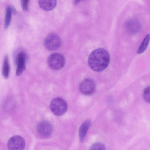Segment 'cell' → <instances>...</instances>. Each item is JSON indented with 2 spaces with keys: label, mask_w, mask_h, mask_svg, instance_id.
<instances>
[{
  "label": "cell",
  "mask_w": 150,
  "mask_h": 150,
  "mask_svg": "<svg viewBox=\"0 0 150 150\" xmlns=\"http://www.w3.org/2000/svg\"><path fill=\"white\" fill-rule=\"evenodd\" d=\"M110 57L108 52L103 48H98L93 51L88 59V65L93 70L101 72L108 67Z\"/></svg>",
  "instance_id": "6da1fadb"
},
{
  "label": "cell",
  "mask_w": 150,
  "mask_h": 150,
  "mask_svg": "<svg viewBox=\"0 0 150 150\" xmlns=\"http://www.w3.org/2000/svg\"><path fill=\"white\" fill-rule=\"evenodd\" d=\"M50 107L52 112L58 116L63 115L67 111L68 108L66 101L60 97L53 99L50 102Z\"/></svg>",
  "instance_id": "7a4b0ae2"
},
{
  "label": "cell",
  "mask_w": 150,
  "mask_h": 150,
  "mask_svg": "<svg viewBox=\"0 0 150 150\" xmlns=\"http://www.w3.org/2000/svg\"><path fill=\"white\" fill-rule=\"evenodd\" d=\"M47 62L49 66L53 69L58 70L61 69L65 64V59L62 54L57 53L51 54L49 57Z\"/></svg>",
  "instance_id": "3957f363"
},
{
  "label": "cell",
  "mask_w": 150,
  "mask_h": 150,
  "mask_svg": "<svg viewBox=\"0 0 150 150\" xmlns=\"http://www.w3.org/2000/svg\"><path fill=\"white\" fill-rule=\"evenodd\" d=\"M61 41L60 37L54 33H50L45 38L44 45L47 50L53 51L58 49L60 46Z\"/></svg>",
  "instance_id": "277c9868"
},
{
  "label": "cell",
  "mask_w": 150,
  "mask_h": 150,
  "mask_svg": "<svg viewBox=\"0 0 150 150\" xmlns=\"http://www.w3.org/2000/svg\"><path fill=\"white\" fill-rule=\"evenodd\" d=\"M36 130L40 136L46 138L50 137L52 134L53 127L50 122L46 121H42L37 124Z\"/></svg>",
  "instance_id": "5b68a950"
},
{
  "label": "cell",
  "mask_w": 150,
  "mask_h": 150,
  "mask_svg": "<svg viewBox=\"0 0 150 150\" xmlns=\"http://www.w3.org/2000/svg\"><path fill=\"white\" fill-rule=\"evenodd\" d=\"M25 146V142L24 139L18 135H15L11 137L7 143V147L9 150L23 149Z\"/></svg>",
  "instance_id": "8992f818"
},
{
  "label": "cell",
  "mask_w": 150,
  "mask_h": 150,
  "mask_svg": "<svg viewBox=\"0 0 150 150\" xmlns=\"http://www.w3.org/2000/svg\"><path fill=\"white\" fill-rule=\"evenodd\" d=\"M96 85L94 81L89 79L82 81L79 86L80 91L85 95H89L93 93L95 89Z\"/></svg>",
  "instance_id": "52a82bcc"
},
{
  "label": "cell",
  "mask_w": 150,
  "mask_h": 150,
  "mask_svg": "<svg viewBox=\"0 0 150 150\" xmlns=\"http://www.w3.org/2000/svg\"><path fill=\"white\" fill-rule=\"evenodd\" d=\"M125 27L128 33L132 34H135L140 30L141 24L137 19L133 18L129 19L126 22Z\"/></svg>",
  "instance_id": "ba28073f"
},
{
  "label": "cell",
  "mask_w": 150,
  "mask_h": 150,
  "mask_svg": "<svg viewBox=\"0 0 150 150\" xmlns=\"http://www.w3.org/2000/svg\"><path fill=\"white\" fill-rule=\"evenodd\" d=\"M26 56L23 51H20L18 54L17 58V67L16 75L17 76L21 75L25 69Z\"/></svg>",
  "instance_id": "9c48e42d"
},
{
  "label": "cell",
  "mask_w": 150,
  "mask_h": 150,
  "mask_svg": "<svg viewBox=\"0 0 150 150\" xmlns=\"http://www.w3.org/2000/svg\"><path fill=\"white\" fill-rule=\"evenodd\" d=\"M38 2L40 8L46 11L52 10L57 5V0H39Z\"/></svg>",
  "instance_id": "30bf717a"
},
{
  "label": "cell",
  "mask_w": 150,
  "mask_h": 150,
  "mask_svg": "<svg viewBox=\"0 0 150 150\" xmlns=\"http://www.w3.org/2000/svg\"><path fill=\"white\" fill-rule=\"evenodd\" d=\"M91 123V120L88 119L81 125L79 131V135L80 140L83 141L86 135Z\"/></svg>",
  "instance_id": "8fae6325"
},
{
  "label": "cell",
  "mask_w": 150,
  "mask_h": 150,
  "mask_svg": "<svg viewBox=\"0 0 150 150\" xmlns=\"http://www.w3.org/2000/svg\"><path fill=\"white\" fill-rule=\"evenodd\" d=\"M10 66L8 56L6 55L4 58L2 67V74L5 78H8L9 75Z\"/></svg>",
  "instance_id": "7c38bea8"
},
{
  "label": "cell",
  "mask_w": 150,
  "mask_h": 150,
  "mask_svg": "<svg viewBox=\"0 0 150 150\" xmlns=\"http://www.w3.org/2000/svg\"><path fill=\"white\" fill-rule=\"evenodd\" d=\"M150 40V35L148 34L145 37L138 50L137 53L140 54L143 53L146 49Z\"/></svg>",
  "instance_id": "4fadbf2b"
},
{
  "label": "cell",
  "mask_w": 150,
  "mask_h": 150,
  "mask_svg": "<svg viewBox=\"0 0 150 150\" xmlns=\"http://www.w3.org/2000/svg\"><path fill=\"white\" fill-rule=\"evenodd\" d=\"M12 13L11 6H7L6 9L4 22V28L5 29H7L10 25Z\"/></svg>",
  "instance_id": "5bb4252c"
},
{
  "label": "cell",
  "mask_w": 150,
  "mask_h": 150,
  "mask_svg": "<svg viewBox=\"0 0 150 150\" xmlns=\"http://www.w3.org/2000/svg\"><path fill=\"white\" fill-rule=\"evenodd\" d=\"M90 150H105L104 145L100 142H96L93 144L90 148Z\"/></svg>",
  "instance_id": "9a60e30c"
},
{
  "label": "cell",
  "mask_w": 150,
  "mask_h": 150,
  "mask_svg": "<svg viewBox=\"0 0 150 150\" xmlns=\"http://www.w3.org/2000/svg\"><path fill=\"white\" fill-rule=\"evenodd\" d=\"M143 96L144 100L147 102L150 103V86L147 87L145 89Z\"/></svg>",
  "instance_id": "2e32d148"
},
{
  "label": "cell",
  "mask_w": 150,
  "mask_h": 150,
  "mask_svg": "<svg viewBox=\"0 0 150 150\" xmlns=\"http://www.w3.org/2000/svg\"><path fill=\"white\" fill-rule=\"evenodd\" d=\"M21 5L23 10L25 11H28L29 10V0H20Z\"/></svg>",
  "instance_id": "e0dca14e"
},
{
  "label": "cell",
  "mask_w": 150,
  "mask_h": 150,
  "mask_svg": "<svg viewBox=\"0 0 150 150\" xmlns=\"http://www.w3.org/2000/svg\"><path fill=\"white\" fill-rule=\"evenodd\" d=\"M82 0H74V2L75 5L79 4Z\"/></svg>",
  "instance_id": "ac0fdd59"
}]
</instances>
